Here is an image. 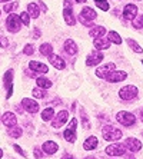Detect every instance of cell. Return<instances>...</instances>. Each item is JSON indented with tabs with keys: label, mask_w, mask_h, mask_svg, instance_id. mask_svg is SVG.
<instances>
[{
	"label": "cell",
	"mask_w": 143,
	"mask_h": 159,
	"mask_svg": "<svg viewBox=\"0 0 143 159\" xmlns=\"http://www.w3.org/2000/svg\"><path fill=\"white\" fill-rule=\"evenodd\" d=\"M2 120H3V123L6 126H9V128H13V126L16 125V116H15V113H11V112H6L3 115V118H2Z\"/></svg>",
	"instance_id": "obj_17"
},
{
	"label": "cell",
	"mask_w": 143,
	"mask_h": 159,
	"mask_svg": "<svg viewBox=\"0 0 143 159\" xmlns=\"http://www.w3.org/2000/svg\"><path fill=\"white\" fill-rule=\"evenodd\" d=\"M96 6H97L99 9H102L103 11L109 10V3H107L106 0H105V2H96Z\"/></svg>",
	"instance_id": "obj_35"
},
{
	"label": "cell",
	"mask_w": 143,
	"mask_h": 159,
	"mask_svg": "<svg viewBox=\"0 0 143 159\" xmlns=\"http://www.w3.org/2000/svg\"><path fill=\"white\" fill-rule=\"evenodd\" d=\"M67 118H69V113H67V111H60L57 115H56L55 120H53V128H60V126L63 125V123L67 120Z\"/></svg>",
	"instance_id": "obj_13"
},
{
	"label": "cell",
	"mask_w": 143,
	"mask_h": 159,
	"mask_svg": "<svg viewBox=\"0 0 143 159\" xmlns=\"http://www.w3.org/2000/svg\"><path fill=\"white\" fill-rule=\"evenodd\" d=\"M20 20H22V25H25V26H29L30 23V16L27 11H23L22 15H20Z\"/></svg>",
	"instance_id": "obj_33"
},
{
	"label": "cell",
	"mask_w": 143,
	"mask_h": 159,
	"mask_svg": "<svg viewBox=\"0 0 143 159\" xmlns=\"http://www.w3.org/2000/svg\"><path fill=\"white\" fill-rule=\"evenodd\" d=\"M49 60H50V63L53 65V66L56 67V69H59V70H62V69H65V66H66V63H65V60L60 57V56H57V55H53L51 53L50 56L47 57Z\"/></svg>",
	"instance_id": "obj_14"
},
{
	"label": "cell",
	"mask_w": 143,
	"mask_h": 159,
	"mask_svg": "<svg viewBox=\"0 0 143 159\" xmlns=\"http://www.w3.org/2000/svg\"><path fill=\"white\" fill-rule=\"evenodd\" d=\"M23 52H25V55H33V52H34L33 44H26L25 49H23Z\"/></svg>",
	"instance_id": "obj_36"
},
{
	"label": "cell",
	"mask_w": 143,
	"mask_h": 159,
	"mask_svg": "<svg viewBox=\"0 0 143 159\" xmlns=\"http://www.w3.org/2000/svg\"><path fill=\"white\" fill-rule=\"evenodd\" d=\"M2 156H3V151H2V149H0V158H2Z\"/></svg>",
	"instance_id": "obj_45"
},
{
	"label": "cell",
	"mask_w": 143,
	"mask_h": 159,
	"mask_svg": "<svg viewBox=\"0 0 143 159\" xmlns=\"http://www.w3.org/2000/svg\"><path fill=\"white\" fill-rule=\"evenodd\" d=\"M22 133H23V130H22V128H19V126H15V128H10V129H9V135H10L11 138H20Z\"/></svg>",
	"instance_id": "obj_31"
},
{
	"label": "cell",
	"mask_w": 143,
	"mask_h": 159,
	"mask_svg": "<svg viewBox=\"0 0 143 159\" xmlns=\"http://www.w3.org/2000/svg\"><path fill=\"white\" fill-rule=\"evenodd\" d=\"M6 26H7L9 32L17 33L20 30V26H22V20H20V17L17 15H10L7 17V20H6Z\"/></svg>",
	"instance_id": "obj_4"
},
{
	"label": "cell",
	"mask_w": 143,
	"mask_h": 159,
	"mask_svg": "<svg viewBox=\"0 0 143 159\" xmlns=\"http://www.w3.org/2000/svg\"><path fill=\"white\" fill-rule=\"evenodd\" d=\"M36 83H37V86L42 88V89H49L51 86V82L49 80V79H46V78H37Z\"/></svg>",
	"instance_id": "obj_27"
},
{
	"label": "cell",
	"mask_w": 143,
	"mask_h": 159,
	"mask_svg": "<svg viewBox=\"0 0 143 159\" xmlns=\"http://www.w3.org/2000/svg\"><path fill=\"white\" fill-rule=\"evenodd\" d=\"M37 37H40V30H34V39H37Z\"/></svg>",
	"instance_id": "obj_42"
},
{
	"label": "cell",
	"mask_w": 143,
	"mask_h": 159,
	"mask_svg": "<svg viewBox=\"0 0 143 159\" xmlns=\"http://www.w3.org/2000/svg\"><path fill=\"white\" fill-rule=\"evenodd\" d=\"M53 116H55V111H53L51 107H46V109L42 112V119H43L44 122H47V120L53 119Z\"/></svg>",
	"instance_id": "obj_25"
},
{
	"label": "cell",
	"mask_w": 143,
	"mask_h": 159,
	"mask_svg": "<svg viewBox=\"0 0 143 159\" xmlns=\"http://www.w3.org/2000/svg\"><path fill=\"white\" fill-rule=\"evenodd\" d=\"M127 46L132 49L133 52H136V53H142L143 52V49L139 46V43H137V42H135L133 39H127Z\"/></svg>",
	"instance_id": "obj_26"
},
{
	"label": "cell",
	"mask_w": 143,
	"mask_h": 159,
	"mask_svg": "<svg viewBox=\"0 0 143 159\" xmlns=\"http://www.w3.org/2000/svg\"><path fill=\"white\" fill-rule=\"evenodd\" d=\"M140 119H142V122H143V109H142V112H140Z\"/></svg>",
	"instance_id": "obj_43"
},
{
	"label": "cell",
	"mask_w": 143,
	"mask_h": 159,
	"mask_svg": "<svg viewBox=\"0 0 143 159\" xmlns=\"http://www.w3.org/2000/svg\"><path fill=\"white\" fill-rule=\"evenodd\" d=\"M107 39H109L112 43H114V44H122V37L119 36L116 32H109V34H107Z\"/></svg>",
	"instance_id": "obj_28"
},
{
	"label": "cell",
	"mask_w": 143,
	"mask_h": 159,
	"mask_svg": "<svg viewBox=\"0 0 143 159\" xmlns=\"http://www.w3.org/2000/svg\"><path fill=\"white\" fill-rule=\"evenodd\" d=\"M27 13H29L30 17L37 19V17H39V13H40V10H39V7H37L36 3H29V6H27Z\"/></svg>",
	"instance_id": "obj_23"
},
{
	"label": "cell",
	"mask_w": 143,
	"mask_h": 159,
	"mask_svg": "<svg viewBox=\"0 0 143 159\" xmlns=\"http://www.w3.org/2000/svg\"><path fill=\"white\" fill-rule=\"evenodd\" d=\"M29 67L33 72H37V73H47L49 72V67L46 66V65H43V63H40V62H34V60H32V62L29 63Z\"/></svg>",
	"instance_id": "obj_16"
},
{
	"label": "cell",
	"mask_w": 143,
	"mask_h": 159,
	"mask_svg": "<svg viewBox=\"0 0 143 159\" xmlns=\"http://www.w3.org/2000/svg\"><path fill=\"white\" fill-rule=\"evenodd\" d=\"M127 78V73L123 70H113L112 73H109L106 76V80L107 82H112V83H118V82H122V80H125V79Z\"/></svg>",
	"instance_id": "obj_8"
},
{
	"label": "cell",
	"mask_w": 143,
	"mask_h": 159,
	"mask_svg": "<svg viewBox=\"0 0 143 159\" xmlns=\"http://www.w3.org/2000/svg\"><path fill=\"white\" fill-rule=\"evenodd\" d=\"M142 65H143V60H142Z\"/></svg>",
	"instance_id": "obj_49"
},
{
	"label": "cell",
	"mask_w": 143,
	"mask_h": 159,
	"mask_svg": "<svg viewBox=\"0 0 143 159\" xmlns=\"http://www.w3.org/2000/svg\"><path fill=\"white\" fill-rule=\"evenodd\" d=\"M6 2H10V0H0V3H6Z\"/></svg>",
	"instance_id": "obj_44"
},
{
	"label": "cell",
	"mask_w": 143,
	"mask_h": 159,
	"mask_svg": "<svg viewBox=\"0 0 143 159\" xmlns=\"http://www.w3.org/2000/svg\"><path fill=\"white\" fill-rule=\"evenodd\" d=\"M17 6H19V3H16V2H13V3H10V4H6V6H4V9H3V10L6 11V13H11V11H15L16 9H17Z\"/></svg>",
	"instance_id": "obj_34"
},
{
	"label": "cell",
	"mask_w": 143,
	"mask_h": 159,
	"mask_svg": "<svg viewBox=\"0 0 143 159\" xmlns=\"http://www.w3.org/2000/svg\"><path fill=\"white\" fill-rule=\"evenodd\" d=\"M103 57H105V56H103L100 52H95V53H92V55L87 56L86 65H87V66H96V65H99V63L102 62Z\"/></svg>",
	"instance_id": "obj_10"
},
{
	"label": "cell",
	"mask_w": 143,
	"mask_h": 159,
	"mask_svg": "<svg viewBox=\"0 0 143 159\" xmlns=\"http://www.w3.org/2000/svg\"><path fill=\"white\" fill-rule=\"evenodd\" d=\"M15 149H16V152H19V153H20V155H22V156H26V153L22 151V148H20V146H17V145H15Z\"/></svg>",
	"instance_id": "obj_40"
},
{
	"label": "cell",
	"mask_w": 143,
	"mask_h": 159,
	"mask_svg": "<svg viewBox=\"0 0 143 159\" xmlns=\"http://www.w3.org/2000/svg\"><path fill=\"white\" fill-rule=\"evenodd\" d=\"M63 17H65V22H66L67 25H70V26H73L74 23H76L73 11L70 10V9H65V10H63Z\"/></svg>",
	"instance_id": "obj_21"
},
{
	"label": "cell",
	"mask_w": 143,
	"mask_h": 159,
	"mask_svg": "<svg viewBox=\"0 0 143 159\" xmlns=\"http://www.w3.org/2000/svg\"><path fill=\"white\" fill-rule=\"evenodd\" d=\"M33 96L37 98V99H43V98H46V92H44L42 88H34L33 89Z\"/></svg>",
	"instance_id": "obj_32"
},
{
	"label": "cell",
	"mask_w": 143,
	"mask_h": 159,
	"mask_svg": "<svg viewBox=\"0 0 143 159\" xmlns=\"http://www.w3.org/2000/svg\"><path fill=\"white\" fill-rule=\"evenodd\" d=\"M42 149H43L44 153H47V155H53V153H56V152H57L59 146H57V143H56V142L47 141V142H44V143H43Z\"/></svg>",
	"instance_id": "obj_15"
},
{
	"label": "cell",
	"mask_w": 143,
	"mask_h": 159,
	"mask_svg": "<svg viewBox=\"0 0 143 159\" xmlns=\"http://www.w3.org/2000/svg\"><path fill=\"white\" fill-rule=\"evenodd\" d=\"M96 2H105V0H96Z\"/></svg>",
	"instance_id": "obj_47"
},
{
	"label": "cell",
	"mask_w": 143,
	"mask_h": 159,
	"mask_svg": "<svg viewBox=\"0 0 143 159\" xmlns=\"http://www.w3.org/2000/svg\"><path fill=\"white\" fill-rule=\"evenodd\" d=\"M123 16L127 20H133L137 16V7H136L135 4H126L125 10H123Z\"/></svg>",
	"instance_id": "obj_12"
},
{
	"label": "cell",
	"mask_w": 143,
	"mask_h": 159,
	"mask_svg": "<svg viewBox=\"0 0 143 159\" xmlns=\"http://www.w3.org/2000/svg\"><path fill=\"white\" fill-rule=\"evenodd\" d=\"M65 50H66V53H69V55H74V53L77 52V46L76 43H74L72 39H69V40L65 42Z\"/></svg>",
	"instance_id": "obj_22"
},
{
	"label": "cell",
	"mask_w": 143,
	"mask_h": 159,
	"mask_svg": "<svg viewBox=\"0 0 143 159\" xmlns=\"http://www.w3.org/2000/svg\"><path fill=\"white\" fill-rule=\"evenodd\" d=\"M63 136H65V139H66L67 142H74L76 141V133H74V130L66 129L65 132H63Z\"/></svg>",
	"instance_id": "obj_30"
},
{
	"label": "cell",
	"mask_w": 143,
	"mask_h": 159,
	"mask_svg": "<svg viewBox=\"0 0 143 159\" xmlns=\"http://www.w3.org/2000/svg\"><path fill=\"white\" fill-rule=\"evenodd\" d=\"M34 156H36V158H39V159L42 158V152H40V149H39V148L34 149Z\"/></svg>",
	"instance_id": "obj_41"
},
{
	"label": "cell",
	"mask_w": 143,
	"mask_h": 159,
	"mask_svg": "<svg viewBox=\"0 0 143 159\" xmlns=\"http://www.w3.org/2000/svg\"><path fill=\"white\" fill-rule=\"evenodd\" d=\"M114 69H116V65H114V63H106V65H103V66L96 69V76L100 79H105L107 75L112 73Z\"/></svg>",
	"instance_id": "obj_7"
},
{
	"label": "cell",
	"mask_w": 143,
	"mask_h": 159,
	"mask_svg": "<svg viewBox=\"0 0 143 159\" xmlns=\"http://www.w3.org/2000/svg\"><path fill=\"white\" fill-rule=\"evenodd\" d=\"M0 15H2V10H0Z\"/></svg>",
	"instance_id": "obj_48"
},
{
	"label": "cell",
	"mask_w": 143,
	"mask_h": 159,
	"mask_svg": "<svg viewBox=\"0 0 143 159\" xmlns=\"http://www.w3.org/2000/svg\"><path fill=\"white\" fill-rule=\"evenodd\" d=\"M40 53L44 56H50L51 53H53V48H51L49 43H43L40 46Z\"/></svg>",
	"instance_id": "obj_29"
},
{
	"label": "cell",
	"mask_w": 143,
	"mask_h": 159,
	"mask_svg": "<svg viewBox=\"0 0 143 159\" xmlns=\"http://www.w3.org/2000/svg\"><path fill=\"white\" fill-rule=\"evenodd\" d=\"M125 146L129 148L130 152H137L142 148V143H140V141H137L136 138H127L125 141Z\"/></svg>",
	"instance_id": "obj_11"
},
{
	"label": "cell",
	"mask_w": 143,
	"mask_h": 159,
	"mask_svg": "<svg viewBox=\"0 0 143 159\" xmlns=\"http://www.w3.org/2000/svg\"><path fill=\"white\" fill-rule=\"evenodd\" d=\"M116 120L125 126H132V125H135L136 118H135V115H132V113H129V112H126V111H122L116 115Z\"/></svg>",
	"instance_id": "obj_3"
},
{
	"label": "cell",
	"mask_w": 143,
	"mask_h": 159,
	"mask_svg": "<svg viewBox=\"0 0 143 159\" xmlns=\"http://www.w3.org/2000/svg\"><path fill=\"white\" fill-rule=\"evenodd\" d=\"M135 27H143V16H140L135 22Z\"/></svg>",
	"instance_id": "obj_39"
},
{
	"label": "cell",
	"mask_w": 143,
	"mask_h": 159,
	"mask_svg": "<svg viewBox=\"0 0 143 159\" xmlns=\"http://www.w3.org/2000/svg\"><path fill=\"white\" fill-rule=\"evenodd\" d=\"M90 36L93 37V39H100V37H105V34H106V29L103 26H95L93 29H90Z\"/></svg>",
	"instance_id": "obj_18"
},
{
	"label": "cell",
	"mask_w": 143,
	"mask_h": 159,
	"mask_svg": "<svg viewBox=\"0 0 143 159\" xmlns=\"http://www.w3.org/2000/svg\"><path fill=\"white\" fill-rule=\"evenodd\" d=\"M22 105L29 113H37V111H39V103L32 99H27V98L22 100Z\"/></svg>",
	"instance_id": "obj_9"
},
{
	"label": "cell",
	"mask_w": 143,
	"mask_h": 159,
	"mask_svg": "<svg viewBox=\"0 0 143 159\" xmlns=\"http://www.w3.org/2000/svg\"><path fill=\"white\" fill-rule=\"evenodd\" d=\"M137 92H139V90H137L136 86L129 85V86H125V88H122L120 90H119V96H120V99H123V100H130V99L137 96Z\"/></svg>",
	"instance_id": "obj_5"
},
{
	"label": "cell",
	"mask_w": 143,
	"mask_h": 159,
	"mask_svg": "<svg viewBox=\"0 0 143 159\" xmlns=\"http://www.w3.org/2000/svg\"><path fill=\"white\" fill-rule=\"evenodd\" d=\"M0 46H2V48H7L9 46V40L6 37H0Z\"/></svg>",
	"instance_id": "obj_37"
},
{
	"label": "cell",
	"mask_w": 143,
	"mask_h": 159,
	"mask_svg": "<svg viewBox=\"0 0 143 159\" xmlns=\"http://www.w3.org/2000/svg\"><path fill=\"white\" fill-rule=\"evenodd\" d=\"M106 153L109 156H120V155H125L126 153V146L122 143H112L109 145L106 148Z\"/></svg>",
	"instance_id": "obj_6"
},
{
	"label": "cell",
	"mask_w": 143,
	"mask_h": 159,
	"mask_svg": "<svg viewBox=\"0 0 143 159\" xmlns=\"http://www.w3.org/2000/svg\"><path fill=\"white\" fill-rule=\"evenodd\" d=\"M97 143H99V142H97V138L96 136H89L87 139L83 142V148L86 149V151H93V149L97 146Z\"/></svg>",
	"instance_id": "obj_20"
},
{
	"label": "cell",
	"mask_w": 143,
	"mask_h": 159,
	"mask_svg": "<svg viewBox=\"0 0 143 159\" xmlns=\"http://www.w3.org/2000/svg\"><path fill=\"white\" fill-rule=\"evenodd\" d=\"M76 2H79V3H80V2H86V0H76Z\"/></svg>",
	"instance_id": "obj_46"
},
{
	"label": "cell",
	"mask_w": 143,
	"mask_h": 159,
	"mask_svg": "<svg viewBox=\"0 0 143 159\" xmlns=\"http://www.w3.org/2000/svg\"><path fill=\"white\" fill-rule=\"evenodd\" d=\"M96 17H97V15H96V11L93 10V9L83 7L80 10V20H82V23H83L84 26H92L93 25L92 20H95Z\"/></svg>",
	"instance_id": "obj_2"
},
{
	"label": "cell",
	"mask_w": 143,
	"mask_h": 159,
	"mask_svg": "<svg viewBox=\"0 0 143 159\" xmlns=\"http://www.w3.org/2000/svg\"><path fill=\"white\" fill-rule=\"evenodd\" d=\"M4 85L7 86L9 92H7V98L11 96V92H13V86H11V70H7L4 75Z\"/></svg>",
	"instance_id": "obj_24"
},
{
	"label": "cell",
	"mask_w": 143,
	"mask_h": 159,
	"mask_svg": "<svg viewBox=\"0 0 143 159\" xmlns=\"http://www.w3.org/2000/svg\"><path fill=\"white\" fill-rule=\"evenodd\" d=\"M93 44H95V49H97V50H105V49L109 48L110 40L106 39V37H100V39H95Z\"/></svg>",
	"instance_id": "obj_19"
},
{
	"label": "cell",
	"mask_w": 143,
	"mask_h": 159,
	"mask_svg": "<svg viewBox=\"0 0 143 159\" xmlns=\"http://www.w3.org/2000/svg\"><path fill=\"white\" fill-rule=\"evenodd\" d=\"M76 125H77V120H76V119H72V122L69 123V128H67V129L76 130Z\"/></svg>",
	"instance_id": "obj_38"
},
{
	"label": "cell",
	"mask_w": 143,
	"mask_h": 159,
	"mask_svg": "<svg viewBox=\"0 0 143 159\" xmlns=\"http://www.w3.org/2000/svg\"><path fill=\"white\" fill-rule=\"evenodd\" d=\"M102 135H103V139H105V141H116V142H118L119 139H122V136H123L122 130L112 125L105 126L102 129Z\"/></svg>",
	"instance_id": "obj_1"
}]
</instances>
